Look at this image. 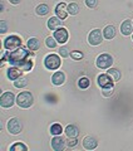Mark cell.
I'll return each instance as SVG.
<instances>
[{
    "mask_svg": "<svg viewBox=\"0 0 133 151\" xmlns=\"http://www.w3.org/2000/svg\"><path fill=\"white\" fill-rule=\"evenodd\" d=\"M15 96H14V93L11 92H4L1 94V98H0V105H1L3 108H10L14 106V103H15Z\"/></svg>",
    "mask_w": 133,
    "mask_h": 151,
    "instance_id": "cell-7",
    "label": "cell"
},
{
    "mask_svg": "<svg viewBox=\"0 0 133 151\" xmlns=\"http://www.w3.org/2000/svg\"><path fill=\"white\" fill-rule=\"evenodd\" d=\"M65 81V74L63 72H60V70H56V72L51 76V83L54 84V86H61V84L64 83Z\"/></svg>",
    "mask_w": 133,
    "mask_h": 151,
    "instance_id": "cell-15",
    "label": "cell"
},
{
    "mask_svg": "<svg viewBox=\"0 0 133 151\" xmlns=\"http://www.w3.org/2000/svg\"><path fill=\"white\" fill-rule=\"evenodd\" d=\"M21 39L16 35H9L6 39H4V48L6 50H14L16 48H20Z\"/></svg>",
    "mask_w": 133,
    "mask_h": 151,
    "instance_id": "cell-6",
    "label": "cell"
},
{
    "mask_svg": "<svg viewBox=\"0 0 133 151\" xmlns=\"http://www.w3.org/2000/svg\"><path fill=\"white\" fill-rule=\"evenodd\" d=\"M98 146V141L97 139L92 137V136H85L83 139V147L87 149V150H94L97 149Z\"/></svg>",
    "mask_w": 133,
    "mask_h": 151,
    "instance_id": "cell-13",
    "label": "cell"
},
{
    "mask_svg": "<svg viewBox=\"0 0 133 151\" xmlns=\"http://www.w3.org/2000/svg\"><path fill=\"white\" fill-rule=\"evenodd\" d=\"M53 37L56 39V42H58V43L63 44V43H65V42L68 40L69 34H68V30H66L65 28H58L56 30H54Z\"/></svg>",
    "mask_w": 133,
    "mask_h": 151,
    "instance_id": "cell-9",
    "label": "cell"
},
{
    "mask_svg": "<svg viewBox=\"0 0 133 151\" xmlns=\"http://www.w3.org/2000/svg\"><path fill=\"white\" fill-rule=\"evenodd\" d=\"M68 13L70 15H77L79 13V5L77 3H70L68 5Z\"/></svg>",
    "mask_w": 133,
    "mask_h": 151,
    "instance_id": "cell-26",
    "label": "cell"
},
{
    "mask_svg": "<svg viewBox=\"0 0 133 151\" xmlns=\"http://www.w3.org/2000/svg\"><path fill=\"white\" fill-rule=\"evenodd\" d=\"M9 151H28V146L23 142H15L9 147Z\"/></svg>",
    "mask_w": 133,
    "mask_h": 151,
    "instance_id": "cell-24",
    "label": "cell"
},
{
    "mask_svg": "<svg viewBox=\"0 0 133 151\" xmlns=\"http://www.w3.org/2000/svg\"><path fill=\"white\" fill-rule=\"evenodd\" d=\"M84 3L88 8H92V9L98 5V0H84Z\"/></svg>",
    "mask_w": 133,
    "mask_h": 151,
    "instance_id": "cell-31",
    "label": "cell"
},
{
    "mask_svg": "<svg viewBox=\"0 0 133 151\" xmlns=\"http://www.w3.org/2000/svg\"><path fill=\"white\" fill-rule=\"evenodd\" d=\"M113 91H114V88H113V84H112V86L102 88V94L104 97H109V96H112V94H113Z\"/></svg>",
    "mask_w": 133,
    "mask_h": 151,
    "instance_id": "cell-29",
    "label": "cell"
},
{
    "mask_svg": "<svg viewBox=\"0 0 133 151\" xmlns=\"http://www.w3.org/2000/svg\"><path fill=\"white\" fill-rule=\"evenodd\" d=\"M116 33H117V30H116L114 27L113 25H107L103 29V37L106 38L107 40H109V39H113V38L116 37Z\"/></svg>",
    "mask_w": 133,
    "mask_h": 151,
    "instance_id": "cell-18",
    "label": "cell"
},
{
    "mask_svg": "<svg viewBox=\"0 0 133 151\" xmlns=\"http://www.w3.org/2000/svg\"><path fill=\"white\" fill-rule=\"evenodd\" d=\"M77 144H78V140H77V137H73L72 140H69L68 142H66V145L70 146V147H74V146L77 145Z\"/></svg>",
    "mask_w": 133,
    "mask_h": 151,
    "instance_id": "cell-34",
    "label": "cell"
},
{
    "mask_svg": "<svg viewBox=\"0 0 133 151\" xmlns=\"http://www.w3.org/2000/svg\"><path fill=\"white\" fill-rule=\"evenodd\" d=\"M70 57H72L73 59H82L83 54L80 53V52H72V53H70Z\"/></svg>",
    "mask_w": 133,
    "mask_h": 151,
    "instance_id": "cell-32",
    "label": "cell"
},
{
    "mask_svg": "<svg viewBox=\"0 0 133 151\" xmlns=\"http://www.w3.org/2000/svg\"><path fill=\"white\" fill-rule=\"evenodd\" d=\"M26 47H28V49L29 50H33V52H35L40 48V42L38 38H30L29 40H28V43H26Z\"/></svg>",
    "mask_w": 133,
    "mask_h": 151,
    "instance_id": "cell-20",
    "label": "cell"
},
{
    "mask_svg": "<svg viewBox=\"0 0 133 151\" xmlns=\"http://www.w3.org/2000/svg\"><path fill=\"white\" fill-rule=\"evenodd\" d=\"M59 55L63 57V58L69 57V49L66 48V47H60V48H59Z\"/></svg>",
    "mask_w": 133,
    "mask_h": 151,
    "instance_id": "cell-30",
    "label": "cell"
},
{
    "mask_svg": "<svg viewBox=\"0 0 133 151\" xmlns=\"http://www.w3.org/2000/svg\"><path fill=\"white\" fill-rule=\"evenodd\" d=\"M103 40V33L99 29H93L88 35V42L91 45H99Z\"/></svg>",
    "mask_w": 133,
    "mask_h": 151,
    "instance_id": "cell-8",
    "label": "cell"
},
{
    "mask_svg": "<svg viewBox=\"0 0 133 151\" xmlns=\"http://www.w3.org/2000/svg\"><path fill=\"white\" fill-rule=\"evenodd\" d=\"M63 132V127L60 126V124H53L50 126V134L55 136V135H60Z\"/></svg>",
    "mask_w": 133,
    "mask_h": 151,
    "instance_id": "cell-25",
    "label": "cell"
},
{
    "mask_svg": "<svg viewBox=\"0 0 133 151\" xmlns=\"http://www.w3.org/2000/svg\"><path fill=\"white\" fill-rule=\"evenodd\" d=\"M21 72L23 70H20V68L19 67H15V65H13V67L8 68L6 69V77L10 79V81H15V79H18L19 77L21 76Z\"/></svg>",
    "mask_w": 133,
    "mask_h": 151,
    "instance_id": "cell-12",
    "label": "cell"
},
{
    "mask_svg": "<svg viewBox=\"0 0 133 151\" xmlns=\"http://www.w3.org/2000/svg\"><path fill=\"white\" fill-rule=\"evenodd\" d=\"M51 149L55 151H61L65 149V140L60 135H55L51 139Z\"/></svg>",
    "mask_w": 133,
    "mask_h": 151,
    "instance_id": "cell-10",
    "label": "cell"
},
{
    "mask_svg": "<svg viewBox=\"0 0 133 151\" xmlns=\"http://www.w3.org/2000/svg\"><path fill=\"white\" fill-rule=\"evenodd\" d=\"M61 64L60 58L56 54H49L44 58V65L49 70H56Z\"/></svg>",
    "mask_w": 133,
    "mask_h": 151,
    "instance_id": "cell-4",
    "label": "cell"
},
{
    "mask_svg": "<svg viewBox=\"0 0 133 151\" xmlns=\"http://www.w3.org/2000/svg\"><path fill=\"white\" fill-rule=\"evenodd\" d=\"M60 24H61V19H59L56 15L49 18V20H48V28L50 30H56L60 27Z\"/></svg>",
    "mask_w": 133,
    "mask_h": 151,
    "instance_id": "cell-19",
    "label": "cell"
},
{
    "mask_svg": "<svg viewBox=\"0 0 133 151\" xmlns=\"http://www.w3.org/2000/svg\"><path fill=\"white\" fill-rule=\"evenodd\" d=\"M35 13L38 14V15H40V17H44L46 15V14L49 13V8L46 4H39L36 8H35Z\"/></svg>",
    "mask_w": 133,
    "mask_h": 151,
    "instance_id": "cell-22",
    "label": "cell"
},
{
    "mask_svg": "<svg viewBox=\"0 0 133 151\" xmlns=\"http://www.w3.org/2000/svg\"><path fill=\"white\" fill-rule=\"evenodd\" d=\"M107 73L109 74V77L113 79V82H118L121 79V72H119V69H117V68H109L107 70Z\"/></svg>",
    "mask_w": 133,
    "mask_h": 151,
    "instance_id": "cell-21",
    "label": "cell"
},
{
    "mask_svg": "<svg viewBox=\"0 0 133 151\" xmlns=\"http://www.w3.org/2000/svg\"><path fill=\"white\" fill-rule=\"evenodd\" d=\"M56 43H58V42H56V39H55L54 37H48V38L45 39V45L48 47V48H51V49L55 48Z\"/></svg>",
    "mask_w": 133,
    "mask_h": 151,
    "instance_id": "cell-28",
    "label": "cell"
},
{
    "mask_svg": "<svg viewBox=\"0 0 133 151\" xmlns=\"http://www.w3.org/2000/svg\"><path fill=\"white\" fill-rule=\"evenodd\" d=\"M6 30H8L6 23H5V20H1V25H0V33H1V34H5Z\"/></svg>",
    "mask_w": 133,
    "mask_h": 151,
    "instance_id": "cell-33",
    "label": "cell"
},
{
    "mask_svg": "<svg viewBox=\"0 0 133 151\" xmlns=\"http://www.w3.org/2000/svg\"><path fill=\"white\" fill-rule=\"evenodd\" d=\"M113 64V57L108 53H103L101 55L97 57L96 60V65L101 69H109Z\"/></svg>",
    "mask_w": 133,
    "mask_h": 151,
    "instance_id": "cell-3",
    "label": "cell"
},
{
    "mask_svg": "<svg viewBox=\"0 0 133 151\" xmlns=\"http://www.w3.org/2000/svg\"><path fill=\"white\" fill-rule=\"evenodd\" d=\"M112 84H113V79L109 77L108 73H103V74H99L98 76V86L101 87V88L112 86Z\"/></svg>",
    "mask_w": 133,
    "mask_h": 151,
    "instance_id": "cell-11",
    "label": "cell"
},
{
    "mask_svg": "<svg viewBox=\"0 0 133 151\" xmlns=\"http://www.w3.org/2000/svg\"><path fill=\"white\" fill-rule=\"evenodd\" d=\"M65 135L68 136V137L70 139H73V137H78V135H79V129L75 125H68L65 127Z\"/></svg>",
    "mask_w": 133,
    "mask_h": 151,
    "instance_id": "cell-17",
    "label": "cell"
},
{
    "mask_svg": "<svg viewBox=\"0 0 133 151\" xmlns=\"http://www.w3.org/2000/svg\"><path fill=\"white\" fill-rule=\"evenodd\" d=\"M132 30H133V23L131 22V20H124L121 24V33L123 35H126V37H128V35H131L132 34Z\"/></svg>",
    "mask_w": 133,
    "mask_h": 151,
    "instance_id": "cell-16",
    "label": "cell"
},
{
    "mask_svg": "<svg viewBox=\"0 0 133 151\" xmlns=\"http://www.w3.org/2000/svg\"><path fill=\"white\" fill-rule=\"evenodd\" d=\"M28 57H29V52H28L26 48H24V47H20V48H16V49L11 50L10 53H8L6 62L15 65V67L21 68L23 65L29 60Z\"/></svg>",
    "mask_w": 133,
    "mask_h": 151,
    "instance_id": "cell-1",
    "label": "cell"
},
{
    "mask_svg": "<svg viewBox=\"0 0 133 151\" xmlns=\"http://www.w3.org/2000/svg\"><path fill=\"white\" fill-rule=\"evenodd\" d=\"M9 1H10L13 5H18V4H20L21 0H9Z\"/></svg>",
    "mask_w": 133,
    "mask_h": 151,
    "instance_id": "cell-35",
    "label": "cell"
},
{
    "mask_svg": "<svg viewBox=\"0 0 133 151\" xmlns=\"http://www.w3.org/2000/svg\"><path fill=\"white\" fill-rule=\"evenodd\" d=\"M89 84H91V81H89V78L88 77H82L78 81V87L79 88H82V89H85V88H88L89 87Z\"/></svg>",
    "mask_w": 133,
    "mask_h": 151,
    "instance_id": "cell-27",
    "label": "cell"
},
{
    "mask_svg": "<svg viewBox=\"0 0 133 151\" xmlns=\"http://www.w3.org/2000/svg\"><path fill=\"white\" fill-rule=\"evenodd\" d=\"M132 38H133V34H132Z\"/></svg>",
    "mask_w": 133,
    "mask_h": 151,
    "instance_id": "cell-36",
    "label": "cell"
},
{
    "mask_svg": "<svg viewBox=\"0 0 133 151\" xmlns=\"http://www.w3.org/2000/svg\"><path fill=\"white\" fill-rule=\"evenodd\" d=\"M6 129L9 131V134L18 135V134H20L21 130H23V124H21V121L19 119H16V117H13V119H10L8 121Z\"/></svg>",
    "mask_w": 133,
    "mask_h": 151,
    "instance_id": "cell-5",
    "label": "cell"
},
{
    "mask_svg": "<svg viewBox=\"0 0 133 151\" xmlns=\"http://www.w3.org/2000/svg\"><path fill=\"white\" fill-rule=\"evenodd\" d=\"M33 102H34V97L29 91H23L16 96V105L21 108H29Z\"/></svg>",
    "mask_w": 133,
    "mask_h": 151,
    "instance_id": "cell-2",
    "label": "cell"
},
{
    "mask_svg": "<svg viewBox=\"0 0 133 151\" xmlns=\"http://www.w3.org/2000/svg\"><path fill=\"white\" fill-rule=\"evenodd\" d=\"M13 83H14V86H15L16 88H25L28 86V78L20 76V77H19L18 79H15Z\"/></svg>",
    "mask_w": 133,
    "mask_h": 151,
    "instance_id": "cell-23",
    "label": "cell"
},
{
    "mask_svg": "<svg viewBox=\"0 0 133 151\" xmlns=\"http://www.w3.org/2000/svg\"><path fill=\"white\" fill-rule=\"evenodd\" d=\"M55 15L58 17L59 19H61V20H64V19L66 18V13H68V6L65 5V3H59L58 5L55 6Z\"/></svg>",
    "mask_w": 133,
    "mask_h": 151,
    "instance_id": "cell-14",
    "label": "cell"
}]
</instances>
